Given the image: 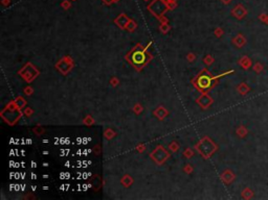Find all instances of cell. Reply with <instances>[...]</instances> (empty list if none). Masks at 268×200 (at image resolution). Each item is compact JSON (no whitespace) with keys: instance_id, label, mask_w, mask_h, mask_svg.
Segmentation results:
<instances>
[{"instance_id":"obj_1","label":"cell","mask_w":268,"mask_h":200,"mask_svg":"<svg viewBox=\"0 0 268 200\" xmlns=\"http://www.w3.org/2000/svg\"><path fill=\"white\" fill-rule=\"evenodd\" d=\"M125 58L136 71H141L153 59V55L149 52L147 47L142 46L141 43H137L125 56Z\"/></svg>"},{"instance_id":"obj_2","label":"cell","mask_w":268,"mask_h":200,"mask_svg":"<svg viewBox=\"0 0 268 200\" xmlns=\"http://www.w3.org/2000/svg\"><path fill=\"white\" fill-rule=\"evenodd\" d=\"M219 78L220 77L218 75L214 76L206 69H203L195 78L192 79V83L199 92L208 93L213 88H215V86L218 83Z\"/></svg>"},{"instance_id":"obj_3","label":"cell","mask_w":268,"mask_h":200,"mask_svg":"<svg viewBox=\"0 0 268 200\" xmlns=\"http://www.w3.org/2000/svg\"><path fill=\"white\" fill-rule=\"evenodd\" d=\"M23 114H24V113L22 112L21 109H19V107L15 104V101L13 100V101H11V102H8L7 105L1 110L0 116H1V118L3 119V121L5 123H7L8 125H11V126H14V125L21 119Z\"/></svg>"},{"instance_id":"obj_4","label":"cell","mask_w":268,"mask_h":200,"mask_svg":"<svg viewBox=\"0 0 268 200\" xmlns=\"http://www.w3.org/2000/svg\"><path fill=\"white\" fill-rule=\"evenodd\" d=\"M196 151L203 157L204 160H208L215 152L218 150V146L215 142L208 137H203L197 144L195 145Z\"/></svg>"},{"instance_id":"obj_5","label":"cell","mask_w":268,"mask_h":200,"mask_svg":"<svg viewBox=\"0 0 268 200\" xmlns=\"http://www.w3.org/2000/svg\"><path fill=\"white\" fill-rule=\"evenodd\" d=\"M18 74H19L26 82L31 83L39 76L40 71L36 66L32 65V63H27V64H25V66H23L21 69L19 70Z\"/></svg>"},{"instance_id":"obj_6","label":"cell","mask_w":268,"mask_h":200,"mask_svg":"<svg viewBox=\"0 0 268 200\" xmlns=\"http://www.w3.org/2000/svg\"><path fill=\"white\" fill-rule=\"evenodd\" d=\"M147 8H148V11L158 20L163 16V14H165L166 11H169L165 0H153V1L148 5Z\"/></svg>"},{"instance_id":"obj_7","label":"cell","mask_w":268,"mask_h":200,"mask_svg":"<svg viewBox=\"0 0 268 200\" xmlns=\"http://www.w3.org/2000/svg\"><path fill=\"white\" fill-rule=\"evenodd\" d=\"M149 155H150V157L157 165H162V164H165L170 159V152L162 145L156 146V148Z\"/></svg>"},{"instance_id":"obj_8","label":"cell","mask_w":268,"mask_h":200,"mask_svg":"<svg viewBox=\"0 0 268 200\" xmlns=\"http://www.w3.org/2000/svg\"><path fill=\"white\" fill-rule=\"evenodd\" d=\"M73 66H74V62H73L72 58L69 55H65L57 63L56 68H57V70L60 71L63 75H67V74L72 70Z\"/></svg>"},{"instance_id":"obj_9","label":"cell","mask_w":268,"mask_h":200,"mask_svg":"<svg viewBox=\"0 0 268 200\" xmlns=\"http://www.w3.org/2000/svg\"><path fill=\"white\" fill-rule=\"evenodd\" d=\"M196 102L202 109H207L213 104L214 99L207 93H201V95L196 100Z\"/></svg>"},{"instance_id":"obj_10","label":"cell","mask_w":268,"mask_h":200,"mask_svg":"<svg viewBox=\"0 0 268 200\" xmlns=\"http://www.w3.org/2000/svg\"><path fill=\"white\" fill-rule=\"evenodd\" d=\"M231 16H234L236 19L242 20L243 18L245 17L247 14H248V12H247L246 8L244 7L243 4L239 3V4H237L236 7L233 8V10H231Z\"/></svg>"},{"instance_id":"obj_11","label":"cell","mask_w":268,"mask_h":200,"mask_svg":"<svg viewBox=\"0 0 268 200\" xmlns=\"http://www.w3.org/2000/svg\"><path fill=\"white\" fill-rule=\"evenodd\" d=\"M130 20H131V19L127 16L126 14H125V13H122V14L118 15V16L115 18L114 20H113V22H114V24L117 25L121 29H126L128 23H129Z\"/></svg>"},{"instance_id":"obj_12","label":"cell","mask_w":268,"mask_h":200,"mask_svg":"<svg viewBox=\"0 0 268 200\" xmlns=\"http://www.w3.org/2000/svg\"><path fill=\"white\" fill-rule=\"evenodd\" d=\"M220 178H221L222 183L225 184H231L233 181L235 180V178H236V175L234 174L233 172L231 171V170H225V171H223L221 173V175H220Z\"/></svg>"},{"instance_id":"obj_13","label":"cell","mask_w":268,"mask_h":200,"mask_svg":"<svg viewBox=\"0 0 268 200\" xmlns=\"http://www.w3.org/2000/svg\"><path fill=\"white\" fill-rule=\"evenodd\" d=\"M153 114H154V116H155V117L158 119V120H160V121H162L163 119H165L166 116L169 115V110L166 109L165 106H162V105H160V106H158L157 107V109L154 110L153 112Z\"/></svg>"},{"instance_id":"obj_14","label":"cell","mask_w":268,"mask_h":200,"mask_svg":"<svg viewBox=\"0 0 268 200\" xmlns=\"http://www.w3.org/2000/svg\"><path fill=\"white\" fill-rule=\"evenodd\" d=\"M246 38L244 37L242 34H238L236 37L233 39V44L235 46H237L238 48H242L243 46H245L246 44Z\"/></svg>"},{"instance_id":"obj_15","label":"cell","mask_w":268,"mask_h":200,"mask_svg":"<svg viewBox=\"0 0 268 200\" xmlns=\"http://www.w3.org/2000/svg\"><path fill=\"white\" fill-rule=\"evenodd\" d=\"M91 186L94 191H99L103 187V180L99 175H93L91 178Z\"/></svg>"},{"instance_id":"obj_16","label":"cell","mask_w":268,"mask_h":200,"mask_svg":"<svg viewBox=\"0 0 268 200\" xmlns=\"http://www.w3.org/2000/svg\"><path fill=\"white\" fill-rule=\"evenodd\" d=\"M238 64H239L244 70H247V69H249V68H251V59L249 58L248 56L244 55V56H242V58L239 59Z\"/></svg>"},{"instance_id":"obj_17","label":"cell","mask_w":268,"mask_h":200,"mask_svg":"<svg viewBox=\"0 0 268 200\" xmlns=\"http://www.w3.org/2000/svg\"><path fill=\"white\" fill-rule=\"evenodd\" d=\"M237 91H238V93H239L240 95L245 96V95L248 93L249 91H251V88H249V86H247L245 82H241L240 85L237 86Z\"/></svg>"},{"instance_id":"obj_18","label":"cell","mask_w":268,"mask_h":200,"mask_svg":"<svg viewBox=\"0 0 268 200\" xmlns=\"http://www.w3.org/2000/svg\"><path fill=\"white\" fill-rule=\"evenodd\" d=\"M121 184H123L125 188H129L131 187V184H133V178L131 177L130 175L126 174L121 178Z\"/></svg>"},{"instance_id":"obj_19","label":"cell","mask_w":268,"mask_h":200,"mask_svg":"<svg viewBox=\"0 0 268 200\" xmlns=\"http://www.w3.org/2000/svg\"><path fill=\"white\" fill-rule=\"evenodd\" d=\"M236 133L238 135V137H240V138H244V137H246L247 133H248V129H247L244 125H240V126L237 128Z\"/></svg>"},{"instance_id":"obj_20","label":"cell","mask_w":268,"mask_h":200,"mask_svg":"<svg viewBox=\"0 0 268 200\" xmlns=\"http://www.w3.org/2000/svg\"><path fill=\"white\" fill-rule=\"evenodd\" d=\"M14 101H15V104H16V105L19 107V109H24V107L26 106V101H25L24 98L21 97V96L17 97Z\"/></svg>"},{"instance_id":"obj_21","label":"cell","mask_w":268,"mask_h":200,"mask_svg":"<svg viewBox=\"0 0 268 200\" xmlns=\"http://www.w3.org/2000/svg\"><path fill=\"white\" fill-rule=\"evenodd\" d=\"M115 131L112 129V128H107V129L104 131V137L107 139V140H111L115 137Z\"/></svg>"},{"instance_id":"obj_22","label":"cell","mask_w":268,"mask_h":200,"mask_svg":"<svg viewBox=\"0 0 268 200\" xmlns=\"http://www.w3.org/2000/svg\"><path fill=\"white\" fill-rule=\"evenodd\" d=\"M83 123H84V125H86V126H92V125L95 123V121H94V119L92 118V116L87 115L83 119Z\"/></svg>"},{"instance_id":"obj_23","label":"cell","mask_w":268,"mask_h":200,"mask_svg":"<svg viewBox=\"0 0 268 200\" xmlns=\"http://www.w3.org/2000/svg\"><path fill=\"white\" fill-rule=\"evenodd\" d=\"M136 28H137V23H136V21H134L133 19H131V20L129 21V23H128L126 29H127L128 31L133 32Z\"/></svg>"},{"instance_id":"obj_24","label":"cell","mask_w":268,"mask_h":200,"mask_svg":"<svg viewBox=\"0 0 268 200\" xmlns=\"http://www.w3.org/2000/svg\"><path fill=\"white\" fill-rule=\"evenodd\" d=\"M252 196H254V192L249 188H246L242 191V197L244 199H251Z\"/></svg>"},{"instance_id":"obj_25","label":"cell","mask_w":268,"mask_h":200,"mask_svg":"<svg viewBox=\"0 0 268 200\" xmlns=\"http://www.w3.org/2000/svg\"><path fill=\"white\" fill-rule=\"evenodd\" d=\"M165 2L166 3V7H168L169 11H173L177 7V1L176 0H165Z\"/></svg>"},{"instance_id":"obj_26","label":"cell","mask_w":268,"mask_h":200,"mask_svg":"<svg viewBox=\"0 0 268 200\" xmlns=\"http://www.w3.org/2000/svg\"><path fill=\"white\" fill-rule=\"evenodd\" d=\"M32 131H34V133L37 137H40L45 133V129H44L42 126H40V125H37V126H35L34 128H32Z\"/></svg>"},{"instance_id":"obj_27","label":"cell","mask_w":268,"mask_h":200,"mask_svg":"<svg viewBox=\"0 0 268 200\" xmlns=\"http://www.w3.org/2000/svg\"><path fill=\"white\" fill-rule=\"evenodd\" d=\"M171 28H172V27L169 25V23H166V24H162V23H160L159 30H160V32H161V34H163V35L168 34V32L171 30Z\"/></svg>"},{"instance_id":"obj_28","label":"cell","mask_w":268,"mask_h":200,"mask_svg":"<svg viewBox=\"0 0 268 200\" xmlns=\"http://www.w3.org/2000/svg\"><path fill=\"white\" fill-rule=\"evenodd\" d=\"M179 148H180L179 143H177V142H175V141H173V142L171 143V144L169 145V150L171 151V152H177L178 150H179Z\"/></svg>"},{"instance_id":"obj_29","label":"cell","mask_w":268,"mask_h":200,"mask_svg":"<svg viewBox=\"0 0 268 200\" xmlns=\"http://www.w3.org/2000/svg\"><path fill=\"white\" fill-rule=\"evenodd\" d=\"M133 112L135 113L136 115H139V114H141L142 113V110H144V107H142V105L141 103H136L135 105L133 106Z\"/></svg>"},{"instance_id":"obj_30","label":"cell","mask_w":268,"mask_h":200,"mask_svg":"<svg viewBox=\"0 0 268 200\" xmlns=\"http://www.w3.org/2000/svg\"><path fill=\"white\" fill-rule=\"evenodd\" d=\"M71 1H69V0H63V1L61 2V7L63 8L64 11H67L69 10V8L71 7Z\"/></svg>"},{"instance_id":"obj_31","label":"cell","mask_w":268,"mask_h":200,"mask_svg":"<svg viewBox=\"0 0 268 200\" xmlns=\"http://www.w3.org/2000/svg\"><path fill=\"white\" fill-rule=\"evenodd\" d=\"M214 62H215V58H214L213 56L210 55V54L206 55V56H205V58H203V63H204V64L206 65V66H211Z\"/></svg>"},{"instance_id":"obj_32","label":"cell","mask_w":268,"mask_h":200,"mask_svg":"<svg viewBox=\"0 0 268 200\" xmlns=\"http://www.w3.org/2000/svg\"><path fill=\"white\" fill-rule=\"evenodd\" d=\"M263 69H264V67L261 63H256L254 65V71L256 73H261L262 71H263Z\"/></svg>"},{"instance_id":"obj_33","label":"cell","mask_w":268,"mask_h":200,"mask_svg":"<svg viewBox=\"0 0 268 200\" xmlns=\"http://www.w3.org/2000/svg\"><path fill=\"white\" fill-rule=\"evenodd\" d=\"M193 155H194V151H193L191 148H186V150L183 151V156L186 157V159H191Z\"/></svg>"},{"instance_id":"obj_34","label":"cell","mask_w":268,"mask_h":200,"mask_svg":"<svg viewBox=\"0 0 268 200\" xmlns=\"http://www.w3.org/2000/svg\"><path fill=\"white\" fill-rule=\"evenodd\" d=\"M214 35H216L217 38H221L223 35H224V30L221 27H217L215 30H214Z\"/></svg>"},{"instance_id":"obj_35","label":"cell","mask_w":268,"mask_h":200,"mask_svg":"<svg viewBox=\"0 0 268 200\" xmlns=\"http://www.w3.org/2000/svg\"><path fill=\"white\" fill-rule=\"evenodd\" d=\"M259 20H260L261 22H263L264 24L268 25V15L267 14H261L260 16H259Z\"/></svg>"},{"instance_id":"obj_36","label":"cell","mask_w":268,"mask_h":200,"mask_svg":"<svg viewBox=\"0 0 268 200\" xmlns=\"http://www.w3.org/2000/svg\"><path fill=\"white\" fill-rule=\"evenodd\" d=\"M23 92L25 93V95H27V96H31V95L34 93V89H32L31 86H25V88H24Z\"/></svg>"},{"instance_id":"obj_37","label":"cell","mask_w":268,"mask_h":200,"mask_svg":"<svg viewBox=\"0 0 268 200\" xmlns=\"http://www.w3.org/2000/svg\"><path fill=\"white\" fill-rule=\"evenodd\" d=\"M110 85H111L112 86H118L120 85V79L117 78V77H112L111 79H110Z\"/></svg>"},{"instance_id":"obj_38","label":"cell","mask_w":268,"mask_h":200,"mask_svg":"<svg viewBox=\"0 0 268 200\" xmlns=\"http://www.w3.org/2000/svg\"><path fill=\"white\" fill-rule=\"evenodd\" d=\"M193 167L190 165V164H187V165H186L184 166V168H183V172L184 173H186V174H191V173L193 172Z\"/></svg>"},{"instance_id":"obj_39","label":"cell","mask_w":268,"mask_h":200,"mask_svg":"<svg viewBox=\"0 0 268 200\" xmlns=\"http://www.w3.org/2000/svg\"><path fill=\"white\" fill-rule=\"evenodd\" d=\"M186 59H187V61H189L190 63H193V62H194L195 59H196V54H195V53H193V52L187 53Z\"/></svg>"},{"instance_id":"obj_40","label":"cell","mask_w":268,"mask_h":200,"mask_svg":"<svg viewBox=\"0 0 268 200\" xmlns=\"http://www.w3.org/2000/svg\"><path fill=\"white\" fill-rule=\"evenodd\" d=\"M135 148H136V150L139 152V153H142V152H145L146 149H147L146 145H144V144H138V145H136Z\"/></svg>"},{"instance_id":"obj_41","label":"cell","mask_w":268,"mask_h":200,"mask_svg":"<svg viewBox=\"0 0 268 200\" xmlns=\"http://www.w3.org/2000/svg\"><path fill=\"white\" fill-rule=\"evenodd\" d=\"M23 113H24V115L26 116V117H31V116L34 114V109H31V107H25V109Z\"/></svg>"},{"instance_id":"obj_42","label":"cell","mask_w":268,"mask_h":200,"mask_svg":"<svg viewBox=\"0 0 268 200\" xmlns=\"http://www.w3.org/2000/svg\"><path fill=\"white\" fill-rule=\"evenodd\" d=\"M93 151H94L95 154H97V155L101 154V153H102V146H101L100 144L95 145L93 147Z\"/></svg>"},{"instance_id":"obj_43","label":"cell","mask_w":268,"mask_h":200,"mask_svg":"<svg viewBox=\"0 0 268 200\" xmlns=\"http://www.w3.org/2000/svg\"><path fill=\"white\" fill-rule=\"evenodd\" d=\"M103 1V3L105 4V5H111V4H113V3H115V1L114 0H102Z\"/></svg>"},{"instance_id":"obj_44","label":"cell","mask_w":268,"mask_h":200,"mask_svg":"<svg viewBox=\"0 0 268 200\" xmlns=\"http://www.w3.org/2000/svg\"><path fill=\"white\" fill-rule=\"evenodd\" d=\"M159 22L162 23V24H166V23H169V19H168V18H166L165 16H162V17L159 19Z\"/></svg>"},{"instance_id":"obj_45","label":"cell","mask_w":268,"mask_h":200,"mask_svg":"<svg viewBox=\"0 0 268 200\" xmlns=\"http://www.w3.org/2000/svg\"><path fill=\"white\" fill-rule=\"evenodd\" d=\"M11 3V0H1V4L3 5V7H8Z\"/></svg>"},{"instance_id":"obj_46","label":"cell","mask_w":268,"mask_h":200,"mask_svg":"<svg viewBox=\"0 0 268 200\" xmlns=\"http://www.w3.org/2000/svg\"><path fill=\"white\" fill-rule=\"evenodd\" d=\"M233 1V0H221V2L223 4H225V5H227V4H229L231 3V2Z\"/></svg>"},{"instance_id":"obj_47","label":"cell","mask_w":268,"mask_h":200,"mask_svg":"<svg viewBox=\"0 0 268 200\" xmlns=\"http://www.w3.org/2000/svg\"><path fill=\"white\" fill-rule=\"evenodd\" d=\"M151 45H152V42H149V44H148V45L146 46V47H147V48L149 49V47H151Z\"/></svg>"},{"instance_id":"obj_48","label":"cell","mask_w":268,"mask_h":200,"mask_svg":"<svg viewBox=\"0 0 268 200\" xmlns=\"http://www.w3.org/2000/svg\"><path fill=\"white\" fill-rule=\"evenodd\" d=\"M32 167H36V163H32Z\"/></svg>"},{"instance_id":"obj_49","label":"cell","mask_w":268,"mask_h":200,"mask_svg":"<svg viewBox=\"0 0 268 200\" xmlns=\"http://www.w3.org/2000/svg\"><path fill=\"white\" fill-rule=\"evenodd\" d=\"M114 1H115V3H117V2H118V1H120V0H114Z\"/></svg>"},{"instance_id":"obj_50","label":"cell","mask_w":268,"mask_h":200,"mask_svg":"<svg viewBox=\"0 0 268 200\" xmlns=\"http://www.w3.org/2000/svg\"><path fill=\"white\" fill-rule=\"evenodd\" d=\"M144 1H150V0H144Z\"/></svg>"},{"instance_id":"obj_51","label":"cell","mask_w":268,"mask_h":200,"mask_svg":"<svg viewBox=\"0 0 268 200\" xmlns=\"http://www.w3.org/2000/svg\"><path fill=\"white\" fill-rule=\"evenodd\" d=\"M72 1H76V0H72Z\"/></svg>"}]
</instances>
